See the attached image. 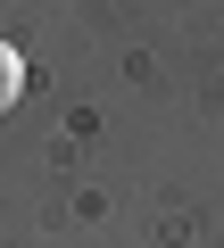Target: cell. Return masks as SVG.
Listing matches in <instances>:
<instances>
[{
	"label": "cell",
	"mask_w": 224,
	"mask_h": 248,
	"mask_svg": "<svg viewBox=\"0 0 224 248\" xmlns=\"http://www.w3.org/2000/svg\"><path fill=\"white\" fill-rule=\"evenodd\" d=\"M25 99V58H17V42H0V108H17Z\"/></svg>",
	"instance_id": "1"
}]
</instances>
